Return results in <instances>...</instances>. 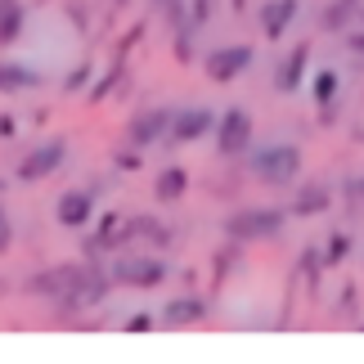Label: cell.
Wrapping results in <instances>:
<instances>
[{
	"label": "cell",
	"instance_id": "obj_13",
	"mask_svg": "<svg viewBox=\"0 0 364 364\" xmlns=\"http://www.w3.org/2000/svg\"><path fill=\"white\" fill-rule=\"evenodd\" d=\"M355 18H364V5H360V0H333V5H324V14H319V27L333 32V36H342Z\"/></svg>",
	"mask_w": 364,
	"mask_h": 364
},
{
	"label": "cell",
	"instance_id": "obj_1",
	"mask_svg": "<svg viewBox=\"0 0 364 364\" xmlns=\"http://www.w3.org/2000/svg\"><path fill=\"white\" fill-rule=\"evenodd\" d=\"M284 207H239V212H230L220 220V230H225L230 243H265V239H279L288 225Z\"/></svg>",
	"mask_w": 364,
	"mask_h": 364
},
{
	"label": "cell",
	"instance_id": "obj_20",
	"mask_svg": "<svg viewBox=\"0 0 364 364\" xmlns=\"http://www.w3.org/2000/svg\"><path fill=\"white\" fill-rule=\"evenodd\" d=\"M319 270H328V261H324V247H306V252H301V261H297V274H301L311 288H319V279H324Z\"/></svg>",
	"mask_w": 364,
	"mask_h": 364
},
{
	"label": "cell",
	"instance_id": "obj_28",
	"mask_svg": "<svg viewBox=\"0 0 364 364\" xmlns=\"http://www.w3.org/2000/svg\"><path fill=\"white\" fill-rule=\"evenodd\" d=\"M9 247H14V225H9L5 207H0V252H9Z\"/></svg>",
	"mask_w": 364,
	"mask_h": 364
},
{
	"label": "cell",
	"instance_id": "obj_7",
	"mask_svg": "<svg viewBox=\"0 0 364 364\" xmlns=\"http://www.w3.org/2000/svg\"><path fill=\"white\" fill-rule=\"evenodd\" d=\"M171 122H176L171 108H139V113L126 122V144L144 153L149 144H158L162 135H171Z\"/></svg>",
	"mask_w": 364,
	"mask_h": 364
},
{
	"label": "cell",
	"instance_id": "obj_3",
	"mask_svg": "<svg viewBox=\"0 0 364 364\" xmlns=\"http://www.w3.org/2000/svg\"><path fill=\"white\" fill-rule=\"evenodd\" d=\"M113 279L122 288L153 292V288H162L166 279H171V270H166L162 257H135V252H126V257H117V265H113Z\"/></svg>",
	"mask_w": 364,
	"mask_h": 364
},
{
	"label": "cell",
	"instance_id": "obj_24",
	"mask_svg": "<svg viewBox=\"0 0 364 364\" xmlns=\"http://www.w3.org/2000/svg\"><path fill=\"white\" fill-rule=\"evenodd\" d=\"M113 166H117V171H139V166H144V162H139V149H131V144L117 149L113 153Z\"/></svg>",
	"mask_w": 364,
	"mask_h": 364
},
{
	"label": "cell",
	"instance_id": "obj_27",
	"mask_svg": "<svg viewBox=\"0 0 364 364\" xmlns=\"http://www.w3.org/2000/svg\"><path fill=\"white\" fill-rule=\"evenodd\" d=\"M193 32H176V63H193Z\"/></svg>",
	"mask_w": 364,
	"mask_h": 364
},
{
	"label": "cell",
	"instance_id": "obj_11",
	"mask_svg": "<svg viewBox=\"0 0 364 364\" xmlns=\"http://www.w3.org/2000/svg\"><path fill=\"white\" fill-rule=\"evenodd\" d=\"M306 68H311V41H297V46L288 50V59L279 63V73H274V90L279 95H297L301 81H306Z\"/></svg>",
	"mask_w": 364,
	"mask_h": 364
},
{
	"label": "cell",
	"instance_id": "obj_16",
	"mask_svg": "<svg viewBox=\"0 0 364 364\" xmlns=\"http://www.w3.org/2000/svg\"><path fill=\"white\" fill-rule=\"evenodd\" d=\"M149 9L171 27V32H193L189 27V0H149Z\"/></svg>",
	"mask_w": 364,
	"mask_h": 364
},
{
	"label": "cell",
	"instance_id": "obj_4",
	"mask_svg": "<svg viewBox=\"0 0 364 364\" xmlns=\"http://www.w3.org/2000/svg\"><path fill=\"white\" fill-rule=\"evenodd\" d=\"M63 162H68V139L54 135V139H46V144H36L18 166H14V180H23V185H36V180L54 176Z\"/></svg>",
	"mask_w": 364,
	"mask_h": 364
},
{
	"label": "cell",
	"instance_id": "obj_22",
	"mask_svg": "<svg viewBox=\"0 0 364 364\" xmlns=\"http://www.w3.org/2000/svg\"><path fill=\"white\" fill-rule=\"evenodd\" d=\"M90 77H95V68H90V59H81L73 73H68V81H63V95H81L90 86Z\"/></svg>",
	"mask_w": 364,
	"mask_h": 364
},
{
	"label": "cell",
	"instance_id": "obj_9",
	"mask_svg": "<svg viewBox=\"0 0 364 364\" xmlns=\"http://www.w3.org/2000/svg\"><path fill=\"white\" fill-rule=\"evenodd\" d=\"M54 220L63 230H86L95 220V193L90 189H68L59 203H54Z\"/></svg>",
	"mask_w": 364,
	"mask_h": 364
},
{
	"label": "cell",
	"instance_id": "obj_26",
	"mask_svg": "<svg viewBox=\"0 0 364 364\" xmlns=\"http://www.w3.org/2000/svg\"><path fill=\"white\" fill-rule=\"evenodd\" d=\"M342 46H346V54L364 59V27H346V32H342Z\"/></svg>",
	"mask_w": 364,
	"mask_h": 364
},
{
	"label": "cell",
	"instance_id": "obj_5",
	"mask_svg": "<svg viewBox=\"0 0 364 364\" xmlns=\"http://www.w3.org/2000/svg\"><path fill=\"white\" fill-rule=\"evenodd\" d=\"M247 144H252V113L234 104L216 122V153L220 158H239V153H247Z\"/></svg>",
	"mask_w": 364,
	"mask_h": 364
},
{
	"label": "cell",
	"instance_id": "obj_30",
	"mask_svg": "<svg viewBox=\"0 0 364 364\" xmlns=\"http://www.w3.org/2000/svg\"><path fill=\"white\" fill-rule=\"evenodd\" d=\"M14 135H18V122L9 113H0V139H14Z\"/></svg>",
	"mask_w": 364,
	"mask_h": 364
},
{
	"label": "cell",
	"instance_id": "obj_18",
	"mask_svg": "<svg viewBox=\"0 0 364 364\" xmlns=\"http://www.w3.org/2000/svg\"><path fill=\"white\" fill-rule=\"evenodd\" d=\"M36 73L32 68H23V63H0V95H9V90H27V86H36Z\"/></svg>",
	"mask_w": 364,
	"mask_h": 364
},
{
	"label": "cell",
	"instance_id": "obj_23",
	"mask_svg": "<svg viewBox=\"0 0 364 364\" xmlns=\"http://www.w3.org/2000/svg\"><path fill=\"white\" fill-rule=\"evenodd\" d=\"M207 23H212V0H189V27L203 32Z\"/></svg>",
	"mask_w": 364,
	"mask_h": 364
},
{
	"label": "cell",
	"instance_id": "obj_12",
	"mask_svg": "<svg viewBox=\"0 0 364 364\" xmlns=\"http://www.w3.org/2000/svg\"><path fill=\"white\" fill-rule=\"evenodd\" d=\"M158 319H162V328H189V324H198V319H207V301L193 297V292L189 297H171Z\"/></svg>",
	"mask_w": 364,
	"mask_h": 364
},
{
	"label": "cell",
	"instance_id": "obj_6",
	"mask_svg": "<svg viewBox=\"0 0 364 364\" xmlns=\"http://www.w3.org/2000/svg\"><path fill=\"white\" fill-rule=\"evenodd\" d=\"M252 59H257L252 46H220L203 59V73H207V81H216V86H230L234 77H243L252 68Z\"/></svg>",
	"mask_w": 364,
	"mask_h": 364
},
{
	"label": "cell",
	"instance_id": "obj_15",
	"mask_svg": "<svg viewBox=\"0 0 364 364\" xmlns=\"http://www.w3.org/2000/svg\"><path fill=\"white\" fill-rule=\"evenodd\" d=\"M189 189V171L185 166H162V176L153 180V198L158 203H180Z\"/></svg>",
	"mask_w": 364,
	"mask_h": 364
},
{
	"label": "cell",
	"instance_id": "obj_19",
	"mask_svg": "<svg viewBox=\"0 0 364 364\" xmlns=\"http://www.w3.org/2000/svg\"><path fill=\"white\" fill-rule=\"evenodd\" d=\"M351 252H355V239H351L346 230H333L328 239H324V261H328V270H338V265L351 257Z\"/></svg>",
	"mask_w": 364,
	"mask_h": 364
},
{
	"label": "cell",
	"instance_id": "obj_10",
	"mask_svg": "<svg viewBox=\"0 0 364 364\" xmlns=\"http://www.w3.org/2000/svg\"><path fill=\"white\" fill-rule=\"evenodd\" d=\"M297 14H301V0H265V5L257 9L261 36H265V41H279L292 23H297Z\"/></svg>",
	"mask_w": 364,
	"mask_h": 364
},
{
	"label": "cell",
	"instance_id": "obj_25",
	"mask_svg": "<svg viewBox=\"0 0 364 364\" xmlns=\"http://www.w3.org/2000/svg\"><path fill=\"white\" fill-rule=\"evenodd\" d=\"M158 324H162V319H158V315H149V311H139V315H131V319H126V324H122V328H126V333H149V328H158Z\"/></svg>",
	"mask_w": 364,
	"mask_h": 364
},
{
	"label": "cell",
	"instance_id": "obj_21",
	"mask_svg": "<svg viewBox=\"0 0 364 364\" xmlns=\"http://www.w3.org/2000/svg\"><path fill=\"white\" fill-rule=\"evenodd\" d=\"M126 77V59H117L113 68H108V73L100 77V81H95V86H90V104H100V100H108V95H113L117 90V81Z\"/></svg>",
	"mask_w": 364,
	"mask_h": 364
},
{
	"label": "cell",
	"instance_id": "obj_8",
	"mask_svg": "<svg viewBox=\"0 0 364 364\" xmlns=\"http://www.w3.org/2000/svg\"><path fill=\"white\" fill-rule=\"evenodd\" d=\"M216 113L212 108H180L176 113V122H171V144H198L203 135H216Z\"/></svg>",
	"mask_w": 364,
	"mask_h": 364
},
{
	"label": "cell",
	"instance_id": "obj_14",
	"mask_svg": "<svg viewBox=\"0 0 364 364\" xmlns=\"http://www.w3.org/2000/svg\"><path fill=\"white\" fill-rule=\"evenodd\" d=\"M328 207H333V189H328V185H306L297 198H292L288 212L301 216V220H311V216H324Z\"/></svg>",
	"mask_w": 364,
	"mask_h": 364
},
{
	"label": "cell",
	"instance_id": "obj_17",
	"mask_svg": "<svg viewBox=\"0 0 364 364\" xmlns=\"http://www.w3.org/2000/svg\"><path fill=\"white\" fill-rule=\"evenodd\" d=\"M338 90H342V77H338V68H319L315 81H311V100L319 108H333V100H338Z\"/></svg>",
	"mask_w": 364,
	"mask_h": 364
},
{
	"label": "cell",
	"instance_id": "obj_31",
	"mask_svg": "<svg viewBox=\"0 0 364 364\" xmlns=\"http://www.w3.org/2000/svg\"><path fill=\"white\" fill-rule=\"evenodd\" d=\"M14 9H23V0H0V23H5Z\"/></svg>",
	"mask_w": 364,
	"mask_h": 364
},
{
	"label": "cell",
	"instance_id": "obj_2",
	"mask_svg": "<svg viewBox=\"0 0 364 364\" xmlns=\"http://www.w3.org/2000/svg\"><path fill=\"white\" fill-rule=\"evenodd\" d=\"M252 180L257 185H270V189H284L301 176V149L297 144H265L252 153Z\"/></svg>",
	"mask_w": 364,
	"mask_h": 364
},
{
	"label": "cell",
	"instance_id": "obj_29",
	"mask_svg": "<svg viewBox=\"0 0 364 364\" xmlns=\"http://www.w3.org/2000/svg\"><path fill=\"white\" fill-rule=\"evenodd\" d=\"M346 198H355V203L364 207V176H355V180H346Z\"/></svg>",
	"mask_w": 364,
	"mask_h": 364
}]
</instances>
